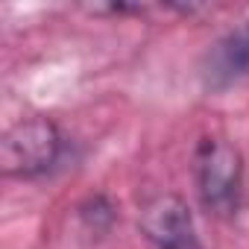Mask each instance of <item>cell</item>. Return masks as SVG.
<instances>
[{
	"label": "cell",
	"instance_id": "cell-3",
	"mask_svg": "<svg viewBox=\"0 0 249 249\" xmlns=\"http://www.w3.org/2000/svg\"><path fill=\"white\" fill-rule=\"evenodd\" d=\"M138 229L153 249H202L191 205L179 194H156L138 214Z\"/></svg>",
	"mask_w": 249,
	"mask_h": 249
},
{
	"label": "cell",
	"instance_id": "cell-4",
	"mask_svg": "<svg viewBox=\"0 0 249 249\" xmlns=\"http://www.w3.org/2000/svg\"><path fill=\"white\" fill-rule=\"evenodd\" d=\"M199 79L205 91H226L249 79V18L220 36L199 62Z\"/></svg>",
	"mask_w": 249,
	"mask_h": 249
},
{
	"label": "cell",
	"instance_id": "cell-1",
	"mask_svg": "<svg viewBox=\"0 0 249 249\" xmlns=\"http://www.w3.org/2000/svg\"><path fill=\"white\" fill-rule=\"evenodd\" d=\"M71 141L50 117H24L0 138V173L6 179H44L62 167Z\"/></svg>",
	"mask_w": 249,
	"mask_h": 249
},
{
	"label": "cell",
	"instance_id": "cell-2",
	"mask_svg": "<svg viewBox=\"0 0 249 249\" xmlns=\"http://www.w3.org/2000/svg\"><path fill=\"white\" fill-rule=\"evenodd\" d=\"M194 182L202 208L214 217H234L243 202V156L234 144L205 135L194 150Z\"/></svg>",
	"mask_w": 249,
	"mask_h": 249
},
{
	"label": "cell",
	"instance_id": "cell-5",
	"mask_svg": "<svg viewBox=\"0 0 249 249\" xmlns=\"http://www.w3.org/2000/svg\"><path fill=\"white\" fill-rule=\"evenodd\" d=\"M79 220L88 231L94 234H108L117 223V205L108 194H91L88 199L79 202Z\"/></svg>",
	"mask_w": 249,
	"mask_h": 249
}]
</instances>
